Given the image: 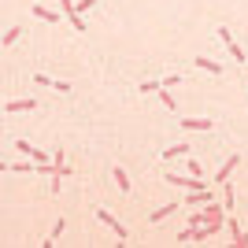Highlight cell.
I'll return each mask as SVG.
<instances>
[{
    "mask_svg": "<svg viewBox=\"0 0 248 248\" xmlns=\"http://www.w3.org/2000/svg\"><path fill=\"white\" fill-rule=\"evenodd\" d=\"M174 211H178V200H174V204H163V207H155L152 215H148V226H159V222H163V218H170Z\"/></svg>",
    "mask_w": 248,
    "mask_h": 248,
    "instance_id": "30bf717a",
    "label": "cell"
},
{
    "mask_svg": "<svg viewBox=\"0 0 248 248\" xmlns=\"http://www.w3.org/2000/svg\"><path fill=\"white\" fill-rule=\"evenodd\" d=\"M167 182H170V186H174V189H186V193H193V189H207V178H193V174H174V170H167Z\"/></svg>",
    "mask_w": 248,
    "mask_h": 248,
    "instance_id": "7a4b0ae2",
    "label": "cell"
},
{
    "mask_svg": "<svg viewBox=\"0 0 248 248\" xmlns=\"http://www.w3.org/2000/svg\"><path fill=\"white\" fill-rule=\"evenodd\" d=\"M111 174H115V182H119V189H123V193H134V186H130V174H126V167H115Z\"/></svg>",
    "mask_w": 248,
    "mask_h": 248,
    "instance_id": "4fadbf2b",
    "label": "cell"
},
{
    "mask_svg": "<svg viewBox=\"0 0 248 248\" xmlns=\"http://www.w3.org/2000/svg\"><path fill=\"white\" fill-rule=\"evenodd\" d=\"M218 37H222V45H226V52H230V56H233V60H237V67H241V63H245V48H241V45H237V37L230 33V26H218Z\"/></svg>",
    "mask_w": 248,
    "mask_h": 248,
    "instance_id": "277c9868",
    "label": "cell"
},
{
    "mask_svg": "<svg viewBox=\"0 0 248 248\" xmlns=\"http://www.w3.org/2000/svg\"><path fill=\"white\" fill-rule=\"evenodd\" d=\"M63 230H67V222H63V218H56V226H52V233H48V241H45V245L60 241V233H63Z\"/></svg>",
    "mask_w": 248,
    "mask_h": 248,
    "instance_id": "e0dca14e",
    "label": "cell"
},
{
    "mask_svg": "<svg viewBox=\"0 0 248 248\" xmlns=\"http://www.w3.org/2000/svg\"><path fill=\"white\" fill-rule=\"evenodd\" d=\"M96 218H100V222H104L108 230H111V233H115L119 241H126V237H130V233H126V226H123V222H119V218L111 215V211H108V207H96Z\"/></svg>",
    "mask_w": 248,
    "mask_h": 248,
    "instance_id": "3957f363",
    "label": "cell"
},
{
    "mask_svg": "<svg viewBox=\"0 0 248 248\" xmlns=\"http://www.w3.org/2000/svg\"><path fill=\"white\" fill-rule=\"evenodd\" d=\"M193 230H197V226H189V230H182V233H178V245H186V241H193Z\"/></svg>",
    "mask_w": 248,
    "mask_h": 248,
    "instance_id": "ffe728a7",
    "label": "cell"
},
{
    "mask_svg": "<svg viewBox=\"0 0 248 248\" xmlns=\"http://www.w3.org/2000/svg\"><path fill=\"white\" fill-rule=\"evenodd\" d=\"M186 170H189L193 178H204V167H200L197 159H186Z\"/></svg>",
    "mask_w": 248,
    "mask_h": 248,
    "instance_id": "ac0fdd59",
    "label": "cell"
},
{
    "mask_svg": "<svg viewBox=\"0 0 248 248\" xmlns=\"http://www.w3.org/2000/svg\"><path fill=\"white\" fill-rule=\"evenodd\" d=\"M182 130H186V134H211L215 123H211V119H182Z\"/></svg>",
    "mask_w": 248,
    "mask_h": 248,
    "instance_id": "8992f818",
    "label": "cell"
},
{
    "mask_svg": "<svg viewBox=\"0 0 248 248\" xmlns=\"http://www.w3.org/2000/svg\"><path fill=\"white\" fill-rule=\"evenodd\" d=\"M33 108H41L33 96H22V100H8V104H4V111H11V115H15V111H33Z\"/></svg>",
    "mask_w": 248,
    "mask_h": 248,
    "instance_id": "9c48e42d",
    "label": "cell"
},
{
    "mask_svg": "<svg viewBox=\"0 0 248 248\" xmlns=\"http://www.w3.org/2000/svg\"><path fill=\"white\" fill-rule=\"evenodd\" d=\"M19 37H22V26H11V30L4 33V37H0V48H11V45L19 41Z\"/></svg>",
    "mask_w": 248,
    "mask_h": 248,
    "instance_id": "9a60e30c",
    "label": "cell"
},
{
    "mask_svg": "<svg viewBox=\"0 0 248 248\" xmlns=\"http://www.w3.org/2000/svg\"><path fill=\"white\" fill-rule=\"evenodd\" d=\"M237 167H241V155H237V152H233V155H226V163L218 167V174H215V182H218V186H222V182H230V174H233V170H237Z\"/></svg>",
    "mask_w": 248,
    "mask_h": 248,
    "instance_id": "52a82bcc",
    "label": "cell"
},
{
    "mask_svg": "<svg viewBox=\"0 0 248 248\" xmlns=\"http://www.w3.org/2000/svg\"><path fill=\"white\" fill-rule=\"evenodd\" d=\"M155 96H159V104H163L167 111H178V100L170 96V89H163V85H159V89H155Z\"/></svg>",
    "mask_w": 248,
    "mask_h": 248,
    "instance_id": "5bb4252c",
    "label": "cell"
},
{
    "mask_svg": "<svg viewBox=\"0 0 248 248\" xmlns=\"http://www.w3.org/2000/svg\"><path fill=\"white\" fill-rule=\"evenodd\" d=\"M60 8H63V19L71 22L78 33H85V19L78 15V4H74V0H60Z\"/></svg>",
    "mask_w": 248,
    "mask_h": 248,
    "instance_id": "5b68a950",
    "label": "cell"
},
{
    "mask_svg": "<svg viewBox=\"0 0 248 248\" xmlns=\"http://www.w3.org/2000/svg\"><path fill=\"white\" fill-rule=\"evenodd\" d=\"M89 8H96V0H78V15H85Z\"/></svg>",
    "mask_w": 248,
    "mask_h": 248,
    "instance_id": "44dd1931",
    "label": "cell"
},
{
    "mask_svg": "<svg viewBox=\"0 0 248 248\" xmlns=\"http://www.w3.org/2000/svg\"><path fill=\"white\" fill-rule=\"evenodd\" d=\"M178 82H182V74H167V78H159V85H163V89H174Z\"/></svg>",
    "mask_w": 248,
    "mask_h": 248,
    "instance_id": "d6986e66",
    "label": "cell"
},
{
    "mask_svg": "<svg viewBox=\"0 0 248 248\" xmlns=\"http://www.w3.org/2000/svg\"><path fill=\"white\" fill-rule=\"evenodd\" d=\"M200 226H204L207 233H218V230L226 226V207L215 204V200H207L204 211H200Z\"/></svg>",
    "mask_w": 248,
    "mask_h": 248,
    "instance_id": "6da1fadb",
    "label": "cell"
},
{
    "mask_svg": "<svg viewBox=\"0 0 248 248\" xmlns=\"http://www.w3.org/2000/svg\"><path fill=\"white\" fill-rule=\"evenodd\" d=\"M193 152V148H189V141H178V145H170L163 152V163H174V159H186V155Z\"/></svg>",
    "mask_w": 248,
    "mask_h": 248,
    "instance_id": "ba28073f",
    "label": "cell"
},
{
    "mask_svg": "<svg viewBox=\"0 0 248 248\" xmlns=\"http://www.w3.org/2000/svg\"><path fill=\"white\" fill-rule=\"evenodd\" d=\"M197 67H200V71H207V74H215V78H222V63L207 60V56H197Z\"/></svg>",
    "mask_w": 248,
    "mask_h": 248,
    "instance_id": "7c38bea8",
    "label": "cell"
},
{
    "mask_svg": "<svg viewBox=\"0 0 248 248\" xmlns=\"http://www.w3.org/2000/svg\"><path fill=\"white\" fill-rule=\"evenodd\" d=\"M30 15H33V19H41V22H60V15L48 11L45 4H30Z\"/></svg>",
    "mask_w": 248,
    "mask_h": 248,
    "instance_id": "8fae6325",
    "label": "cell"
},
{
    "mask_svg": "<svg viewBox=\"0 0 248 248\" xmlns=\"http://www.w3.org/2000/svg\"><path fill=\"white\" fill-rule=\"evenodd\" d=\"M222 207L233 211V189H230V182H222Z\"/></svg>",
    "mask_w": 248,
    "mask_h": 248,
    "instance_id": "2e32d148",
    "label": "cell"
}]
</instances>
